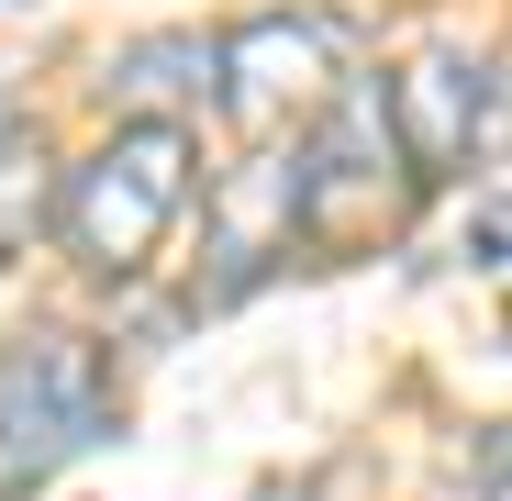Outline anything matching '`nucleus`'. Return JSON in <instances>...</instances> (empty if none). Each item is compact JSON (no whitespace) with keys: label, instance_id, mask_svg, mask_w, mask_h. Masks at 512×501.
<instances>
[{"label":"nucleus","instance_id":"obj_1","mask_svg":"<svg viewBox=\"0 0 512 501\" xmlns=\"http://www.w3.org/2000/svg\"><path fill=\"white\" fill-rule=\"evenodd\" d=\"M190 134L179 123H112L78 167H56V201H45V223H56V245L90 279H145L156 268V245L179 234V212H190Z\"/></svg>","mask_w":512,"mask_h":501},{"label":"nucleus","instance_id":"obj_2","mask_svg":"<svg viewBox=\"0 0 512 501\" xmlns=\"http://www.w3.org/2000/svg\"><path fill=\"white\" fill-rule=\"evenodd\" d=\"M412 167L390 145V112H379V78H346L334 112L290 145V245L301 257H379V245L412 223Z\"/></svg>","mask_w":512,"mask_h":501},{"label":"nucleus","instance_id":"obj_3","mask_svg":"<svg viewBox=\"0 0 512 501\" xmlns=\"http://www.w3.org/2000/svg\"><path fill=\"white\" fill-rule=\"evenodd\" d=\"M346 78H357L346 12H245L234 34H212V112L245 134V156H290Z\"/></svg>","mask_w":512,"mask_h":501},{"label":"nucleus","instance_id":"obj_4","mask_svg":"<svg viewBox=\"0 0 512 501\" xmlns=\"http://www.w3.org/2000/svg\"><path fill=\"white\" fill-rule=\"evenodd\" d=\"M112 357L67 323L0 334V501H34L56 468H78L112 435Z\"/></svg>","mask_w":512,"mask_h":501},{"label":"nucleus","instance_id":"obj_5","mask_svg":"<svg viewBox=\"0 0 512 501\" xmlns=\"http://www.w3.org/2000/svg\"><path fill=\"white\" fill-rule=\"evenodd\" d=\"M379 112H390V145L412 167V190H446L490 156V123H501V67L490 56H457V45H423L379 78Z\"/></svg>","mask_w":512,"mask_h":501},{"label":"nucleus","instance_id":"obj_6","mask_svg":"<svg viewBox=\"0 0 512 501\" xmlns=\"http://www.w3.org/2000/svg\"><path fill=\"white\" fill-rule=\"evenodd\" d=\"M212 257L223 268L201 279V301H234V290H256L290 257V156H245L212 190Z\"/></svg>","mask_w":512,"mask_h":501},{"label":"nucleus","instance_id":"obj_7","mask_svg":"<svg viewBox=\"0 0 512 501\" xmlns=\"http://www.w3.org/2000/svg\"><path fill=\"white\" fill-rule=\"evenodd\" d=\"M101 101H112V123H179L190 134V112L212 101V34H134V45H112Z\"/></svg>","mask_w":512,"mask_h":501},{"label":"nucleus","instance_id":"obj_8","mask_svg":"<svg viewBox=\"0 0 512 501\" xmlns=\"http://www.w3.org/2000/svg\"><path fill=\"white\" fill-rule=\"evenodd\" d=\"M45 201H56V156H45V123L23 101H0V257H23L45 234Z\"/></svg>","mask_w":512,"mask_h":501}]
</instances>
